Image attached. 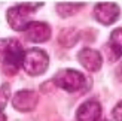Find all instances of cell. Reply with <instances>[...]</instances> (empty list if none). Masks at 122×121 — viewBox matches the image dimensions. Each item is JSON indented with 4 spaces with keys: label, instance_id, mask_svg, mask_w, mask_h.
<instances>
[{
    "label": "cell",
    "instance_id": "6da1fadb",
    "mask_svg": "<svg viewBox=\"0 0 122 121\" xmlns=\"http://www.w3.org/2000/svg\"><path fill=\"white\" fill-rule=\"evenodd\" d=\"M42 5L43 3H20L9 8L6 12V20L10 28H14L15 32H25L27 27L33 22L31 15Z\"/></svg>",
    "mask_w": 122,
    "mask_h": 121
},
{
    "label": "cell",
    "instance_id": "7a4b0ae2",
    "mask_svg": "<svg viewBox=\"0 0 122 121\" xmlns=\"http://www.w3.org/2000/svg\"><path fill=\"white\" fill-rule=\"evenodd\" d=\"M25 52L16 39H0V63L15 72L22 66Z\"/></svg>",
    "mask_w": 122,
    "mask_h": 121
},
{
    "label": "cell",
    "instance_id": "3957f363",
    "mask_svg": "<svg viewBox=\"0 0 122 121\" xmlns=\"http://www.w3.org/2000/svg\"><path fill=\"white\" fill-rule=\"evenodd\" d=\"M49 67V57L46 51L40 48H31L25 51V55L22 60V69L30 76H39L45 73Z\"/></svg>",
    "mask_w": 122,
    "mask_h": 121
},
{
    "label": "cell",
    "instance_id": "277c9868",
    "mask_svg": "<svg viewBox=\"0 0 122 121\" xmlns=\"http://www.w3.org/2000/svg\"><path fill=\"white\" fill-rule=\"evenodd\" d=\"M52 82L61 90H64L67 93H77L85 87L86 79L85 75L81 73L79 70L75 69H63L55 73Z\"/></svg>",
    "mask_w": 122,
    "mask_h": 121
},
{
    "label": "cell",
    "instance_id": "5b68a950",
    "mask_svg": "<svg viewBox=\"0 0 122 121\" xmlns=\"http://www.w3.org/2000/svg\"><path fill=\"white\" fill-rule=\"evenodd\" d=\"M121 14V9L116 3H112V2H107V3H97L94 6V11H92V15L97 21L103 26H112L113 22L118 21Z\"/></svg>",
    "mask_w": 122,
    "mask_h": 121
},
{
    "label": "cell",
    "instance_id": "8992f818",
    "mask_svg": "<svg viewBox=\"0 0 122 121\" xmlns=\"http://www.w3.org/2000/svg\"><path fill=\"white\" fill-rule=\"evenodd\" d=\"M39 103V96L33 90H21L14 94L12 97V106L20 112H31Z\"/></svg>",
    "mask_w": 122,
    "mask_h": 121
},
{
    "label": "cell",
    "instance_id": "52a82bcc",
    "mask_svg": "<svg viewBox=\"0 0 122 121\" xmlns=\"http://www.w3.org/2000/svg\"><path fill=\"white\" fill-rule=\"evenodd\" d=\"M25 34V39L28 42H33V44H43L51 39V27L49 24L42 22V21H33L30 26L27 27V30L24 32Z\"/></svg>",
    "mask_w": 122,
    "mask_h": 121
},
{
    "label": "cell",
    "instance_id": "ba28073f",
    "mask_svg": "<svg viewBox=\"0 0 122 121\" xmlns=\"http://www.w3.org/2000/svg\"><path fill=\"white\" fill-rule=\"evenodd\" d=\"M77 61L88 72H97L103 66V57L98 51L91 50V48H83L77 54Z\"/></svg>",
    "mask_w": 122,
    "mask_h": 121
},
{
    "label": "cell",
    "instance_id": "9c48e42d",
    "mask_svg": "<svg viewBox=\"0 0 122 121\" xmlns=\"http://www.w3.org/2000/svg\"><path fill=\"white\" fill-rule=\"evenodd\" d=\"M100 117H101V105L94 99L83 102L76 111L77 121H98Z\"/></svg>",
    "mask_w": 122,
    "mask_h": 121
},
{
    "label": "cell",
    "instance_id": "30bf717a",
    "mask_svg": "<svg viewBox=\"0 0 122 121\" xmlns=\"http://www.w3.org/2000/svg\"><path fill=\"white\" fill-rule=\"evenodd\" d=\"M109 51L112 52L113 60L122 57V27L115 28L112 32L110 39H109Z\"/></svg>",
    "mask_w": 122,
    "mask_h": 121
},
{
    "label": "cell",
    "instance_id": "8fae6325",
    "mask_svg": "<svg viewBox=\"0 0 122 121\" xmlns=\"http://www.w3.org/2000/svg\"><path fill=\"white\" fill-rule=\"evenodd\" d=\"M79 38H81V34H79L77 30L73 28V27H69V28H63L60 32L58 42L66 48H71V46H75L77 44Z\"/></svg>",
    "mask_w": 122,
    "mask_h": 121
},
{
    "label": "cell",
    "instance_id": "7c38bea8",
    "mask_svg": "<svg viewBox=\"0 0 122 121\" xmlns=\"http://www.w3.org/2000/svg\"><path fill=\"white\" fill-rule=\"evenodd\" d=\"M83 5L85 3H57L55 9H57L60 16L67 18V16H71V15L77 14V12L83 8Z\"/></svg>",
    "mask_w": 122,
    "mask_h": 121
},
{
    "label": "cell",
    "instance_id": "4fadbf2b",
    "mask_svg": "<svg viewBox=\"0 0 122 121\" xmlns=\"http://www.w3.org/2000/svg\"><path fill=\"white\" fill-rule=\"evenodd\" d=\"M9 97H10V87H9V84H3V85L0 87V112L8 105Z\"/></svg>",
    "mask_w": 122,
    "mask_h": 121
},
{
    "label": "cell",
    "instance_id": "5bb4252c",
    "mask_svg": "<svg viewBox=\"0 0 122 121\" xmlns=\"http://www.w3.org/2000/svg\"><path fill=\"white\" fill-rule=\"evenodd\" d=\"M112 115H113V120H115V121H122V100L113 108Z\"/></svg>",
    "mask_w": 122,
    "mask_h": 121
},
{
    "label": "cell",
    "instance_id": "9a60e30c",
    "mask_svg": "<svg viewBox=\"0 0 122 121\" xmlns=\"http://www.w3.org/2000/svg\"><path fill=\"white\" fill-rule=\"evenodd\" d=\"M115 75H116L118 81H121V82H122V61L118 64V67L115 69Z\"/></svg>",
    "mask_w": 122,
    "mask_h": 121
},
{
    "label": "cell",
    "instance_id": "2e32d148",
    "mask_svg": "<svg viewBox=\"0 0 122 121\" xmlns=\"http://www.w3.org/2000/svg\"><path fill=\"white\" fill-rule=\"evenodd\" d=\"M0 121H6V115L3 112H0Z\"/></svg>",
    "mask_w": 122,
    "mask_h": 121
},
{
    "label": "cell",
    "instance_id": "e0dca14e",
    "mask_svg": "<svg viewBox=\"0 0 122 121\" xmlns=\"http://www.w3.org/2000/svg\"><path fill=\"white\" fill-rule=\"evenodd\" d=\"M103 121H109V120H103Z\"/></svg>",
    "mask_w": 122,
    "mask_h": 121
}]
</instances>
